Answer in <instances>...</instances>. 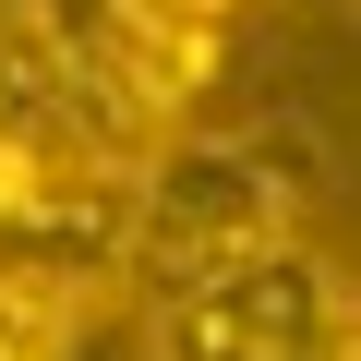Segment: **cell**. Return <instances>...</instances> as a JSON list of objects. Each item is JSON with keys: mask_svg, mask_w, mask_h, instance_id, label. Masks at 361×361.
Masks as SVG:
<instances>
[{"mask_svg": "<svg viewBox=\"0 0 361 361\" xmlns=\"http://www.w3.org/2000/svg\"><path fill=\"white\" fill-rule=\"evenodd\" d=\"M325 193V169H313V133L265 121V133H193V145H157L133 169V229H121V265L145 289L169 277H205L253 241H289L301 205Z\"/></svg>", "mask_w": 361, "mask_h": 361, "instance_id": "6da1fadb", "label": "cell"}, {"mask_svg": "<svg viewBox=\"0 0 361 361\" xmlns=\"http://www.w3.org/2000/svg\"><path fill=\"white\" fill-rule=\"evenodd\" d=\"M145 361H349V277L313 229L253 241L205 277L157 289Z\"/></svg>", "mask_w": 361, "mask_h": 361, "instance_id": "7a4b0ae2", "label": "cell"}, {"mask_svg": "<svg viewBox=\"0 0 361 361\" xmlns=\"http://www.w3.org/2000/svg\"><path fill=\"white\" fill-rule=\"evenodd\" d=\"M37 13H49V37H61L121 109H145L157 133H180L193 97L217 85V25H169V13H145V0H37Z\"/></svg>", "mask_w": 361, "mask_h": 361, "instance_id": "3957f363", "label": "cell"}, {"mask_svg": "<svg viewBox=\"0 0 361 361\" xmlns=\"http://www.w3.org/2000/svg\"><path fill=\"white\" fill-rule=\"evenodd\" d=\"M85 325H97L85 289H61V277H37V265H0V361H61Z\"/></svg>", "mask_w": 361, "mask_h": 361, "instance_id": "277c9868", "label": "cell"}, {"mask_svg": "<svg viewBox=\"0 0 361 361\" xmlns=\"http://www.w3.org/2000/svg\"><path fill=\"white\" fill-rule=\"evenodd\" d=\"M145 13H169V25H217V37H229V13H241V0H145Z\"/></svg>", "mask_w": 361, "mask_h": 361, "instance_id": "5b68a950", "label": "cell"}]
</instances>
